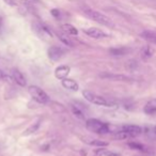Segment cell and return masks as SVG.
Listing matches in <instances>:
<instances>
[{
    "instance_id": "cell-16",
    "label": "cell",
    "mask_w": 156,
    "mask_h": 156,
    "mask_svg": "<svg viewBox=\"0 0 156 156\" xmlns=\"http://www.w3.org/2000/svg\"><path fill=\"white\" fill-rule=\"evenodd\" d=\"M114 138L117 139V140H124V139L133 138V136H131L129 133H127V131L121 129V131H116V133H114Z\"/></svg>"
},
{
    "instance_id": "cell-22",
    "label": "cell",
    "mask_w": 156,
    "mask_h": 156,
    "mask_svg": "<svg viewBox=\"0 0 156 156\" xmlns=\"http://www.w3.org/2000/svg\"><path fill=\"white\" fill-rule=\"evenodd\" d=\"M40 125H41V120H38L36 122H34L33 124H31L27 128V131H25V135H31L33 133H36V131L39 129Z\"/></svg>"
},
{
    "instance_id": "cell-12",
    "label": "cell",
    "mask_w": 156,
    "mask_h": 156,
    "mask_svg": "<svg viewBox=\"0 0 156 156\" xmlns=\"http://www.w3.org/2000/svg\"><path fill=\"white\" fill-rule=\"evenodd\" d=\"M129 51H131V49L127 47H117V48L109 49V53L114 57H122V56L127 55Z\"/></svg>"
},
{
    "instance_id": "cell-9",
    "label": "cell",
    "mask_w": 156,
    "mask_h": 156,
    "mask_svg": "<svg viewBox=\"0 0 156 156\" xmlns=\"http://www.w3.org/2000/svg\"><path fill=\"white\" fill-rule=\"evenodd\" d=\"M12 78H13V80H14L18 86H21V87H25L27 81H26V78L25 76L23 75L21 71H18L16 68H13L12 70Z\"/></svg>"
},
{
    "instance_id": "cell-3",
    "label": "cell",
    "mask_w": 156,
    "mask_h": 156,
    "mask_svg": "<svg viewBox=\"0 0 156 156\" xmlns=\"http://www.w3.org/2000/svg\"><path fill=\"white\" fill-rule=\"evenodd\" d=\"M82 95L85 97L88 102L92 104H95V105H99V106H104V107H112L114 106V104L111 103L110 101L106 99L105 97L103 96L99 95V94H96L94 92H91V91H88V90H86L82 92Z\"/></svg>"
},
{
    "instance_id": "cell-10",
    "label": "cell",
    "mask_w": 156,
    "mask_h": 156,
    "mask_svg": "<svg viewBox=\"0 0 156 156\" xmlns=\"http://www.w3.org/2000/svg\"><path fill=\"white\" fill-rule=\"evenodd\" d=\"M122 129L129 133L133 137H137V136H139L142 133V128L140 126H138V125H124L122 127Z\"/></svg>"
},
{
    "instance_id": "cell-13",
    "label": "cell",
    "mask_w": 156,
    "mask_h": 156,
    "mask_svg": "<svg viewBox=\"0 0 156 156\" xmlns=\"http://www.w3.org/2000/svg\"><path fill=\"white\" fill-rule=\"evenodd\" d=\"M143 111H144V114H155V112H156V99L149 101V102L144 105Z\"/></svg>"
},
{
    "instance_id": "cell-29",
    "label": "cell",
    "mask_w": 156,
    "mask_h": 156,
    "mask_svg": "<svg viewBox=\"0 0 156 156\" xmlns=\"http://www.w3.org/2000/svg\"><path fill=\"white\" fill-rule=\"evenodd\" d=\"M153 133H154V134L156 135V125L154 126V127H153Z\"/></svg>"
},
{
    "instance_id": "cell-24",
    "label": "cell",
    "mask_w": 156,
    "mask_h": 156,
    "mask_svg": "<svg viewBox=\"0 0 156 156\" xmlns=\"http://www.w3.org/2000/svg\"><path fill=\"white\" fill-rule=\"evenodd\" d=\"M128 146H131V149L134 150H140V151H144V148L142 144L140 143H137V142H131V143H128Z\"/></svg>"
},
{
    "instance_id": "cell-11",
    "label": "cell",
    "mask_w": 156,
    "mask_h": 156,
    "mask_svg": "<svg viewBox=\"0 0 156 156\" xmlns=\"http://www.w3.org/2000/svg\"><path fill=\"white\" fill-rule=\"evenodd\" d=\"M61 83L65 89H68V90H72V91H77L79 86L75 80L73 79H70V78H64L61 80Z\"/></svg>"
},
{
    "instance_id": "cell-17",
    "label": "cell",
    "mask_w": 156,
    "mask_h": 156,
    "mask_svg": "<svg viewBox=\"0 0 156 156\" xmlns=\"http://www.w3.org/2000/svg\"><path fill=\"white\" fill-rule=\"evenodd\" d=\"M58 38H59V40L63 43L64 45L70 46V47L74 46V43H73V41L68 38V36L66 34V33H58Z\"/></svg>"
},
{
    "instance_id": "cell-27",
    "label": "cell",
    "mask_w": 156,
    "mask_h": 156,
    "mask_svg": "<svg viewBox=\"0 0 156 156\" xmlns=\"http://www.w3.org/2000/svg\"><path fill=\"white\" fill-rule=\"evenodd\" d=\"M3 78H4V73L1 71V70H0V80H2Z\"/></svg>"
},
{
    "instance_id": "cell-21",
    "label": "cell",
    "mask_w": 156,
    "mask_h": 156,
    "mask_svg": "<svg viewBox=\"0 0 156 156\" xmlns=\"http://www.w3.org/2000/svg\"><path fill=\"white\" fill-rule=\"evenodd\" d=\"M153 55V49L150 46H144L141 49V57L143 60H148L149 58L152 57Z\"/></svg>"
},
{
    "instance_id": "cell-2",
    "label": "cell",
    "mask_w": 156,
    "mask_h": 156,
    "mask_svg": "<svg viewBox=\"0 0 156 156\" xmlns=\"http://www.w3.org/2000/svg\"><path fill=\"white\" fill-rule=\"evenodd\" d=\"M83 13L88 16L90 19H93L94 21L99 23L101 25L107 26V27H112V21H110V18H108L106 15L99 13L97 11L92 10L90 8H83Z\"/></svg>"
},
{
    "instance_id": "cell-25",
    "label": "cell",
    "mask_w": 156,
    "mask_h": 156,
    "mask_svg": "<svg viewBox=\"0 0 156 156\" xmlns=\"http://www.w3.org/2000/svg\"><path fill=\"white\" fill-rule=\"evenodd\" d=\"M105 155L106 156H120L119 154H117V153H114V152H105Z\"/></svg>"
},
{
    "instance_id": "cell-26",
    "label": "cell",
    "mask_w": 156,
    "mask_h": 156,
    "mask_svg": "<svg viewBox=\"0 0 156 156\" xmlns=\"http://www.w3.org/2000/svg\"><path fill=\"white\" fill-rule=\"evenodd\" d=\"M4 2H7V3L10 4V5H14L15 4L14 0H4Z\"/></svg>"
},
{
    "instance_id": "cell-8",
    "label": "cell",
    "mask_w": 156,
    "mask_h": 156,
    "mask_svg": "<svg viewBox=\"0 0 156 156\" xmlns=\"http://www.w3.org/2000/svg\"><path fill=\"white\" fill-rule=\"evenodd\" d=\"M70 72H71V68L70 66H68V65H60V66H58L55 70V76H56V78L62 80V79L68 77Z\"/></svg>"
},
{
    "instance_id": "cell-23",
    "label": "cell",
    "mask_w": 156,
    "mask_h": 156,
    "mask_svg": "<svg viewBox=\"0 0 156 156\" xmlns=\"http://www.w3.org/2000/svg\"><path fill=\"white\" fill-rule=\"evenodd\" d=\"M138 66V63H137V61L135 60H129L126 64V68L129 70V71H134L136 68Z\"/></svg>"
},
{
    "instance_id": "cell-15",
    "label": "cell",
    "mask_w": 156,
    "mask_h": 156,
    "mask_svg": "<svg viewBox=\"0 0 156 156\" xmlns=\"http://www.w3.org/2000/svg\"><path fill=\"white\" fill-rule=\"evenodd\" d=\"M61 28L64 31V33H66V34H70V36H77L78 34V30L73 25L64 24V25H62Z\"/></svg>"
},
{
    "instance_id": "cell-5",
    "label": "cell",
    "mask_w": 156,
    "mask_h": 156,
    "mask_svg": "<svg viewBox=\"0 0 156 156\" xmlns=\"http://www.w3.org/2000/svg\"><path fill=\"white\" fill-rule=\"evenodd\" d=\"M99 77L106 79V80H112V81H131V80L127 76L120 74H112V73H108V72L99 74Z\"/></svg>"
},
{
    "instance_id": "cell-20",
    "label": "cell",
    "mask_w": 156,
    "mask_h": 156,
    "mask_svg": "<svg viewBox=\"0 0 156 156\" xmlns=\"http://www.w3.org/2000/svg\"><path fill=\"white\" fill-rule=\"evenodd\" d=\"M83 141H86L88 144H90V146H99V148H105V146H108V142L103 141V140H97V139H93V140H90V141H88V140H83Z\"/></svg>"
},
{
    "instance_id": "cell-28",
    "label": "cell",
    "mask_w": 156,
    "mask_h": 156,
    "mask_svg": "<svg viewBox=\"0 0 156 156\" xmlns=\"http://www.w3.org/2000/svg\"><path fill=\"white\" fill-rule=\"evenodd\" d=\"M1 28H2V18L0 17V30H1Z\"/></svg>"
},
{
    "instance_id": "cell-14",
    "label": "cell",
    "mask_w": 156,
    "mask_h": 156,
    "mask_svg": "<svg viewBox=\"0 0 156 156\" xmlns=\"http://www.w3.org/2000/svg\"><path fill=\"white\" fill-rule=\"evenodd\" d=\"M141 38L144 39L148 42L152 43V44H155L156 45V32L155 31H149V30H146L141 33Z\"/></svg>"
},
{
    "instance_id": "cell-4",
    "label": "cell",
    "mask_w": 156,
    "mask_h": 156,
    "mask_svg": "<svg viewBox=\"0 0 156 156\" xmlns=\"http://www.w3.org/2000/svg\"><path fill=\"white\" fill-rule=\"evenodd\" d=\"M28 92L31 95L32 99H34V101H36L38 103L43 104V105L49 103V97L47 95V93L45 91H43L42 89L39 88V87H36V86L29 87Z\"/></svg>"
},
{
    "instance_id": "cell-18",
    "label": "cell",
    "mask_w": 156,
    "mask_h": 156,
    "mask_svg": "<svg viewBox=\"0 0 156 156\" xmlns=\"http://www.w3.org/2000/svg\"><path fill=\"white\" fill-rule=\"evenodd\" d=\"M50 107H51L53 111L57 112V114H64V112H66L65 107H64L62 104H59L57 103V102H51V103H50Z\"/></svg>"
},
{
    "instance_id": "cell-6",
    "label": "cell",
    "mask_w": 156,
    "mask_h": 156,
    "mask_svg": "<svg viewBox=\"0 0 156 156\" xmlns=\"http://www.w3.org/2000/svg\"><path fill=\"white\" fill-rule=\"evenodd\" d=\"M63 55H64V50L62 49L61 47L53 46L48 49V58L53 61L60 60Z\"/></svg>"
},
{
    "instance_id": "cell-7",
    "label": "cell",
    "mask_w": 156,
    "mask_h": 156,
    "mask_svg": "<svg viewBox=\"0 0 156 156\" xmlns=\"http://www.w3.org/2000/svg\"><path fill=\"white\" fill-rule=\"evenodd\" d=\"M85 33L87 34L88 36H90V38H93V39H104V38H106L107 34L105 33L104 31H102V30H99V29L97 28H88L85 30Z\"/></svg>"
},
{
    "instance_id": "cell-1",
    "label": "cell",
    "mask_w": 156,
    "mask_h": 156,
    "mask_svg": "<svg viewBox=\"0 0 156 156\" xmlns=\"http://www.w3.org/2000/svg\"><path fill=\"white\" fill-rule=\"evenodd\" d=\"M86 127L88 128L90 131H93L99 135H105L110 131L109 125L104 123L102 121L97 119H89L86 121Z\"/></svg>"
},
{
    "instance_id": "cell-19",
    "label": "cell",
    "mask_w": 156,
    "mask_h": 156,
    "mask_svg": "<svg viewBox=\"0 0 156 156\" xmlns=\"http://www.w3.org/2000/svg\"><path fill=\"white\" fill-rule=\"evenodd\" d=\"M71 109H72L73 114H74L77 119H79V120H85V114H83V111H82L80 108H78L76 105H71Z\"/></svg>"
}]
</instances>
